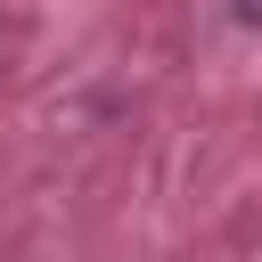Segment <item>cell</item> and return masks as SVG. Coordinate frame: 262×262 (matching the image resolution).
I'll use <instances>...</instances> for the list:
<instances>
[{"instance_id": "6da1fadb", "label": "cell", "mask_w": 262, "mask_h": 262, "mask_svg": "<svg viewBox=\"0 0 262 262\" xmlns=\"http://www.w3.org/2000/svg\"><path fill=\"white\" fill-rule=\"evenodd\" d=\"M237 8H246V16H262V0H237Z\"/></svg>"}]
</instances>
